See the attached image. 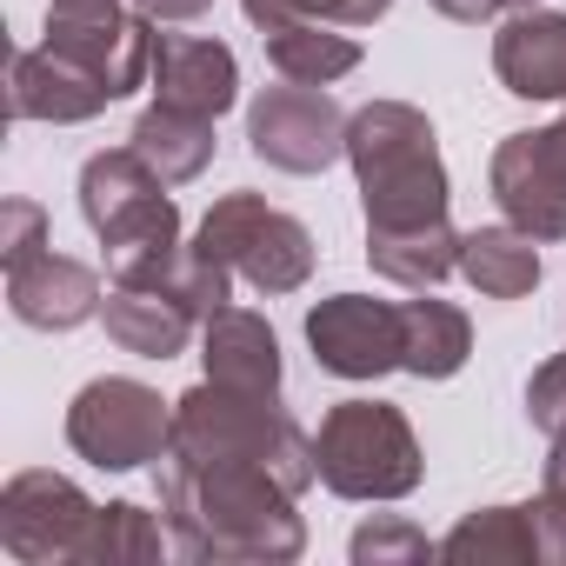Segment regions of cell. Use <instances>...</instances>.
<instances>
[{"label": "cell", "instance_id": "19", "mask_svg": "<svg viewBox=\"0 0 566 566\" xmlns=\"http://www.w3.org/2000/svg\"><path fill=\"white\" fill-rule=\"evenodd\" d=\"M467 354H473V321L453 301H433V287L420 301H400V374L453 380Z\"/></svg>", "mask_w": 566, "mask_h": 566}, {"label": "cell", "instance_id": "25", "mask_svg": "<svg viewBox=\"0 0 566 566\" xmlns=\"http://www.w3.org/2000/svg\"><path fill=\"white\" fill-rule=\"evenodd\" d=\"M174 533H160V520L134 500H114V506H94V526L81 539V566H147L167 553Z\"/></svg>", "mask_w": 566, "mask_h": 566}, {"label": "cell", "instance_id": "15", "mask_svg": "<svg viewBox=\"0 0 566 566\" xmlns=\"http://www.w3.org/2000/svg\"><path fill=\"white\" fill-rule=\"evenodd\" d=\"M493 74L513 101H566V14L513 8L493 34Z\"/></svg>", "mask_w": 566, "mask_h": 566}, {"label": "cell", "instance_id": "29", "mask_svg": "<svg viewBox=\"0 0 566 566\" xmlns=\"http://www.w3.org/2000/svg\"><path fill=\"white\" fill-rule=\"evenodd\" d=\"M41 247H54L48 240V207L41 200H0V266H21V260H34Z\"/></svg>", "mask_w": 566, "mask_h": 566}, {"label": "cell", "instance_id": "24", "mask_svg": "<svg viewBox=\"0 0 566 566\" xmlns=\"http://www.w3.org/2000/svg\"><path fill=\"white\" fill-rule=\"evenodd\" d=\"M460 273L486 301H526L539 287V240L520 233L513 220L473 227V233H460Z\"/></svg>", "mask_w": 566, "mask_h": 566}, {"label": "cell", "instance_id": "18", "mask_svg": "<svg viewBox=\"0 0 566 566\" xmlns=\"http://www.w3.org/2000/svg\"><path fill=\"white\" fill-rule=\"evenodd\" d=\"M367 260L394 287H440L447 273H460V227L453 220H420V227H367Z\"/></svg>", "mask_w": 566, "mask_h": 566}, {"label": "cell", "instance_id": "31", "mask_svg": "<svg viewBox=\"0 0 566 566\" xmlns=\"http://www.w3.org/2000/svg\"><path fill=\"white\" fill-rule=\"evenodd\" d=\"M127 8H134V14H147L154 28H174V21H200L213 0H127Z\"/></svg>", "mask_w": 566, "mask_h": 566}, {"label": "cell", "instance_id": "3", "mask_svg": "<svg viewBox=\"0 0 566 566\" xmlns=\"http://www.w3.org/2000/svg\"><path fill=\"white\" fill-rule=\"evenodd\" d=\"M167 453H180V460H253V467L280 473L294 493H307L321 480V453L301 433V420L280 407V394H247V387H220V380H200L174 400Z\"/></svg>", "mask_w": 566, "mask_h": 566}, {"label": "cell", "instance_id": "21", "mask_svg": "<svg viewBox=\"0 0 566 566\" xmlns=\"http://www.w3.org/2000/svg\"><path fill=\"white\" fill-rule=\"evenodd\" d=\"M154 200H167V180L134 154V147H114V154H94L81 167V220L94 233H114L120 220L147 213Z\"/></svg>", "mask_w": 566, "mask_h": 566}, {"label": "cell", "instance_id": "27", "mask_svg": "<svg viewBox=\"0 0 566 566\" xmlns=\"http://www.w3.org/2000/svg\"><path fill=\"white\" fill-rule=\"evenodd\" d=\"M253 28H280V21H327V28H374L394 0H240Z\"/></svg>", "mask_w": 566, "mask_h": 566}, {"label": "cell", "instance_id": "16", "mask_svg": "<svg viewBox=\"0 0 566 566\" xmlns=\"http://www.w3.org/2000/svg\"><path fill=\"white\" fill-rule=\"evenodd\" d=\"M193 307L174 301L167 287H127V280H107V301H101V327L120 354H140V360H174L187 354L193 340Z\"/></svg>", "mask_w": 566, "mask_h": 566}, {"label": "cell", "instance_id": "17", "mask_svg": "<svg viewBox=\"0 0 566 566\" xmlns=\"http://www.w3.org/2000/svg\"><path fill=\"white\" fill-rule=\"evenodd\" d=\"M200 360H207V380L247 387V394H280V374H287L273 327L247 307H220L213 321H200Z\"/></svg>", "mask_w": 566, "mask_h": 566}, {"label": "cell", "instance_id": "23", "mask_svg": "<svg viewBox=\"0 0 566 566\" xmlns=\"http://www.w3.org/2000/svg\"><path fill=\"white\" fill-rule=\"evenodd\" d=\"M127 147L167 180V187H187V180H200L207 167H213V120L207 114H180V107H147L140 120H134V134H127Z\"/></svg>", "mask_w": 566, "mask_h": 566}, {"label": "cell", "instance_id": "2", "mask_svg": "<svg viewBox=\"0 0 566 566\" xmlns=\"http://www.w3.org/2000/svg\"><path fill=\"white\" fill-rule=\"evenodd\" d=\"M347 160L360 180L367 227H420L447 220V160L433 120L413 101H367L347 120Z\"/></svg>", "mask_w": 566, "mask_h": 566}, {"label": "cell", "instance_id": "6", "mask_svg": "<svg viewBox=\"0 0 566 566\" xmlns=\"http://www.w3.org/2000/svg\"><path fill=\"white\" fill-rule=\"evenodd\" d=\"M167 440H174V400H160L147 380L101 374L67 407V447L101 473L154 467L167 453Z\"/></svg>", "mask_w": 566, "mask_h": 566}, {"label": "cell", "instance_id": "9", "mask_svg": "<svg viewBox=\"0 0 566 566\" xmlns=\"http://www.w3.org/2000/svg\"><path fill=\"white\" fill-rule=\"evenodd\" d=\"M94 526V500L54 473V467H28L0 486V546L21 566H61L81 559V539Z\"/></svg>", "mask_w": 566, "mask_h": 566}, {"label": "cell", "instance_id": "5", "mask_svg": "<svg viewBox=\"0 0 566 566\" xmlns=\"http://www.w3.org/2000/svg\"><path fill=\"white\" fill-rule=\"evenodd\" d=\"M200 253L227 260L253 294H301L314 280V233L260 193H220L193 233Z\"/></svg>", "mask_w": 566, "mask_h": 566}, {"label": "cell", "instance_id": "12", "mask_svg": "<svg viewBox=\"0 0 566 566\" xmlns=\"http://www.w3.org/2000/svg\"><path fill=\"white\" fill-rule=\"evenodd\" d=\"M101 301H107V294H101V273H94L87 260H74V253L41 247L34 260L8 266V307H14V321L34 327V334H67V327H81V321H94Z\"/></svg>", "mask_w": 566, "mask_h": 566}, {"label": "cell", "instance_id": "30", "mask_svg": "<svg viewBox=\"0 0 566 566\" xmlns=\"http://www.w3.org/2000/svg\"><path fill=\"white\" fill-rule=\"evenodd\" d=\"M533 513H539V539H546V559H553V566H566V486H539Z\"/></svg>", "mask_w": 566, "mask_h": 566}, {"label": "cell", "instance_id": "13", "mask_svg": "<svg viewBox=\"0 0 566 566\" xmlns=\"http://www.w3.org/2000/svg\"><path fill=\"white\" fill-rule=\"evenodd\" d=\"M154 101L160 107H180V114H207L220 120L233 101H240V61L227 41H207V34H160L154 41Z\"/></svg>", "mask_w": 566, "mask_h": 566}, {"label": "cell", "instance_id": "8", "mask_svg": "<svg viewBox=\"0 0 566 566\" xmlns=\"http://www.w3.org/2000/svg\"><path fill=\"white\" fill-rule=\"evenodd\" d=\"M347 107L327 94V87H266L253 107H247V140L266 167L280 174H327L334 160H347Z\"/></svg>", "mask_w": 566, "mask_h": 566}, {"label": "cell", "instance_id": "14", "mask_svg": "<svg viewBox=\"0 0 566 566\" xmlns=\"http://www.w3.org/2000/svg\"><path fill=\"white\" fill-rule=\"evenodd\" d=\"M8 107L14 120H48V127H81L94 114L114 107V87L94 81L81 61L54 54V48H21L14 74H8Z\"/></svg>", "mask_w": 566, "mask_h": 566}, {"label": "cell", "instance_id": "1", "mask_svg": "<svg viewBox=\"0 0 566 566\" xmlns=\"http://www.w3.org/2000/svg\"><path fill=\"white\" fill-rule=\"evenodd\" d=\"M160 520L187 559L213 566H287L307 553V520L294 513V486L253 460H154Z\"/></svg>", "mask_w": 566, "mask_h": 566}, {"label": "cell", "instance_id": "32", "mask_svg": "<svg viewBox=\"0 0 566 566\" xmlns=\"http://www.w3.org/2000/svg\"><path fill=\"white\" fill-rule=\"evenodd\" d=\"M433 14H447L460 28H486L493 14H513V0H433Z\"/></svg>", "mask_w": 566, "mask_h": 566}, {"label": "cell", "instance_id": "28", "mask_svg": "<svg viewBox=\"0 0 566 566\" xmlns=\"http://www.w3.org/2000/svg\"><path fill=\"white\" fill-rule=\"evenodd\" d=\"M526 420L546 433V447H566V354L539 360L526 380Z\"/></svg>", "mask_w": 566, "mask_h": 566}, {"label": "cell", "instance_id": "7", "mask_svg": "<svg viewBox=\"0 0 566 566\" xmlns=\"http://www.w3.org/2000/svg\"><path fill=\"white\" fill-rule=\"evenodd\" d=\"M154 21L120 8V0H48V34L41 48L81 61L94 81L114 87V101L140 94L154 81Z\"/></svg>", "mask_w": 566, "mask_h": 566}, {"label": "cell", "instance_id": "22", "mask_svg": "<svg viewBox=\"0 0 566 566\" xmlns=\"http://www.w3.org/2000/svg\"><path fill=\"white\" fill-rule=\"evenodd\" d=\"M260 48L273 61L280 81H301V87H327L340 74L360 67V41L354 28H327V21H280V28H260Z\"/></svg>", "mask_w": 566, "mask_h": 566}, {"label": "cell", "instance_id": "20", "mask_svg": "<svg viewBox=\"0 0 566 566\" xmlns=\"http://www.w3.org/2000/svg\"><path fill=\"white\" fill-rule=\"evenodd\" d=\"M440 559H453V566H539L546 539H539L533 500L526 506H480V513H467L440 539Z\"/></svg>", "mask_w": 566, "mask_h": 566}, {"label": "cell", "instance_id": "33", "mask_svg": "<svg viewBox=\"0 0 566 566\" xmlns=\"http://www.w3.org/2000/svg\"><path fill=\"white\" fill-rule=\"evenodd\" d=\"M546 140H553V154H559V167H566V114H559V120L546 127Z\"/></svg>", "mask_w": 566, "mask_h": 566}, {"label": "cell", "instance_id": "34", "mask_svg": "<svg viewBox=\"0 0 566 566\" xmlns=\"http://www.w3.org/2000/svg\"><path fill=\"white\" fill-rule=\"evenodd\" d=\"M513 8H539V0H513Z\"/></svg>", "mask_w": 566, "mask_h": 566}, {"label": "cell", "instance_id": "11", "mask_svg": "<svg viewBox=\"0 0 566 566\" xmlns=\"http://www.w3.org/2000/svg\"><path fill=\"white\" fill-rule=\"evenodd\" d=\"M486 180H493L500 213H506L520 233H533V240H566V167H559L546 127H539V134H506V140L493 147Z\"/></svg>", "mask_w": 566, "mask_h": 566}, {"label": "cell", "instance_id": "4", "mask_svg": "<svg viewBox=\"0 0 566 566\" xmlns=\"http://www.w3.org/2000/svg\"><path fill=\"white\" fill-rule=\"evenodd\" d=\"M314 453H321V486L340 493V500H407L427 473L413 420L394 400L327 407V420L314 433Z\"/></svg>", "mask_w": 566, "mask_h": 566}, {"label": "cell", "instance_id": "26", "mask_svg": "<svg viewBox=\"0 0 566 566\" xmlns=\"http://www.w3.org/2000/svg\"><path fill=\"white\" fill-rule=\"evenodd\" d=\"M347 553H354V566H420V559H440V539H427L400 513H380L347 539Z\"/></svg>", "mask_w": 566, "mask_h": 566}, {"label": "cell", "instance_id": "10", "mask_svg": "<svg viewBox=\"0 0 566 566\" xmlns=\"http://www.w3.org/2000/svg\"><path fill=\"white\" fill-rule=\"evenodd\" d=\"M307 347L334 380H380L400 367V307L374 294H334L307 307Z\"/></svg>", "mask_w": 566, "mask_h": 566}]
</instances>
